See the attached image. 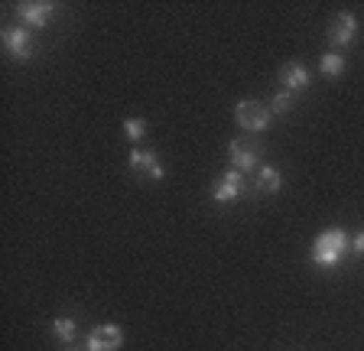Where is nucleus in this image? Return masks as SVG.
<instances>
[{
	"mask_svg": "<svg viewBox=\"0 0 364 351\" xmlns=\"http://www.w3.org/2000/svg\"><path fill=\"white\" fill-rule=\"evenodd\" d=\"M235 121H237V127L247 130V134H260V130L270 127L273 111H270V104H264V101L247 98V101H237L235 104Z\"/></svg>",
	"mask_w": 364,
	"mask_h": 351,
	"instance_id": "nucleus-2",
	"label": "nucleus"
},
{
	"mask_svg": "<svg viewBox=\"0 0 364 351\" xmlns=\"http://www.w3.org/2000/svg\"><path fill=\"white\" fill-rule=\"evenodd\" d=\"M280 185H283V176H280L277 166H260L257 169V189L260 192L273 195V192H280Z\"/></svg>",
	"mask_w": 364,
	"mask_h": 351,
	"instance_id": "nucleus-11",
	"label": "nucleus"
},
{
	"mask_svg": "<svg viewBox=\"0 0 364 351\" xmlns=\"http://www.w3.org/2000/svg\"><path fill=\"white\" fill-rule=\"evenodd\" d=\"M345 65H348V62H345L341 53H326L322 59H318V72H322L326 78H341L345 75Z\"/></svg>",
	"mask_w": 364,
	"mask_h": 351,
	"instance_id": "nucleus-12",
	"label": "nucleus"
},
{
	"mask_svg": "<svg viewBox=\"0 0 364 351\" xmlns=\"http://www.w3.org/2000/svg\"><path fill=\"white\" fill-rule=\"evenodd\" d=\"M358 36V16L351 10H341V14L332 16V23H328V43L338 49L351 46Z\"/></svg>",
	"mask_w": 364,
	"mask_h": 351,
	"instance_id": "nucleus-5",
	"label": "nucleus"
},
{
	"mask_svg": "<svg viewBox=\"0 0 364 351\" xmlns=\"http://www.w3.org/2000/svg\"><path fill=\"white\" fill-rule=\"evenodd\" d=\"M0 39H4V49H7L10 59L26 62L36 55V39H33V33L26 26H7Z\"/></svg>",
	"mask_w": 364,
	"mask_h": 351,
	"instance_id": "nucleus-4",
	"label": "nucleus"
},
{
	"mask_svg": "<svg viewBox=\"0 0 364 351\" xmlns=\"http://www.w3.org/2000/svg\"><path fill=\"white\" fill-rule=\"evenodd\" d=\"M85 351H107L105 342H101V335H98V328H91L88 335H85Z\"/></svg>",
	"mask_w": 364,
	"mask_h": 351,
	"instance_id": "nucleus-16",
	"label": "nucleus"
},
{
	"mask_svg": "<svg viewBox=\"0 0 364 351\" xmlns=\"http://www.w3.org/2000/svg\"><path fill=\"white\" fill-rule=\"evenodd\" d=\"M244 195H247V179L237 169H225L212 189V202H218V205H231V202L244 199Z\"/></svg>",
	"mask_w": 364,
	"mask_h": 351,
	"instance_id": "nucleus-3",
	"label": "nucleus"
},
{
	"mask_svg": "<svg viewBox=\"0 0 364 351\" xmlns=\"http://www.w3.org/2000/svg\"><path fill=\"white\" fill-rule=\"evenodd\" d=\"M49 332H53L55 342H62V345H68V348H72V345H75V338H78V322L68 319V315H59V319H53Z\"/></svg>",
	"mask_w": 364,
	"mask_h": 351,
	"instance_id": "nucleus-10",
	"label": "nucleus"
},
{
	"mask_svg": "<svg viewBox=\"0 0 364 351\" xmlns=\"http://www.w3.org/2000/svg\"><path fill=\"white\" fill-rule=\"evenodd\" d=\"M348 254H351V237L345 234V228H326L316 237V244H312V264L332 270V267H338Z\"/></svg>",
	"mask_w": 364,
	"mask_h": 351,
	"instance_id": "nucleus-1",
	"label": "nucleus"
},
{
	"mask_svg": "<svg viewBox=\"0 0 364 351\" xmlns=\"http://www.w3.org/2000/svg\"><path fill=\"white\" fill-rule=\"evenodd\" d=\"M228 156H231V169H237V173H257L260 169V153L250 140H231Z\"/></svg>",
	"mask_w": 364,
	"mask_h": 351,
	"instance_id": "nucleus-6",
	"label": "nucleus"
},
{
	"mask_svg": "<svg viewBox=\"0 0 364 351\" xmlns=\"http://www.w3.org/2000/svg\"><path fill=\"white\" fill-rule=\"evenodd\" d=\"M351 254H358V257H364V231H358V234L351 237Z\"/></svg>",
	"mask_w": 364,
	"mask_h": 351,
	"instance_id": "nucleus-17",
	"label": "nucleus"
},
{
	"mask_svg": "<svg viewBox=\"0 0 364 351\" xmlns=\"http://www.w3.org/2000/svg\"><path fill=\"white\" fill-rule=\"evenodd\" d=\"M53 14H55V4H49V0H36V4H16V16L23 20V26H26V30H43V26H49Z\"/></svg>",
	"mask_w": 364,
	"mask_h": 351,
	"instance_id": "nucleus-8",
	"label": "nucleus"
},
{
	"mask_svg": "<svg viewBox=\"0 0 364 351\" xmlns=\"http://www.w3.org/2000/svg\"><path fill=\"white\" fill-rule=\"evenodd\" d=\"M127 166L134 169V173L153 179V183H163V179H166V169H163V163H159V156L153 150H136L134 146L127 156Z\"/></svg>",
	"mask_w": 364,
	"mask_h": 351,
	"instance_id": "nucleus-7",
	"label": "nucleus"
},
{
	"mask_svg": "<svg viewBox=\"0 0 364 351\" xmlns=\"http://www.w3.org/2000/svg\"><path fill=\"white\" fill-rule=\"evenodd\" d=\"M312 85V72L306 69L303 62H287L280 69V88L283 92H289V94H296V92H306Z\"/></svg>",
	"mask_w": 364,
	"mask_h": 351,
	"instance_id": "nucleus-9",
	"label": "nucleus"
},
{
	"mask_svg": "<svg viewBox=\"0 0 364 351\" xmlns=\"http://www.w3.org/2000/svg\"><path fill=\"white\" fill-rule=\"evenodd\" d=\"M68 351H82V348H68Z\"/></svg>",
	"mask_w": 364,
	"mask_h": 351,
	"instance_id": "nucleus-18",
	"label": "nucleus"
},
{
	"mask_svg": "<svg viewBox=\"0 0 364 351\" xmlns=\"http://www.w3.org/2000/svg\"><path fill=\"white\" fill-rule=\"evenodd\" d=\"M293 107H296V94L283 92V88H280V92H277V94H273V98H270V111H273V117H277V114H289Z\"/></svg>",
	"mask_w": 364,
	"mask_h": 351,
	"instance_id": "nucleus-14",
	"label": "nucleus"
},
{
	"mask_svg": "<svg viewBox=\"0 0 364 351\" xmlns=\"http://www.w3.org/2000/svg\"><path fill=\"white\" fill-rule=\"evenodd\" d=\"M95 328H98V335H101V342H105L107 351H121V345H124L121 325H114V322H105V325H95Z\"/></svg>",
	"mask_w": 364,
	"mask_h": 351,
	"instance_id": "nucleus-13",
	"label": "nucleus"
},
{
	"mask_svg": "<svg viewBox=\"0 0 364 351\" xmlns=\"http://www.w3.org/2000/svg\"><path fill=\"white\" fill-rule=\"evenodd\" d=\"M124 137H127L130 144H140V140L146 137V121L144 117H127V121H124Z\"/></svg>",
	"mask_w": 364,
	"mask_h": 351,
	"instance_id": "nucleus-15",
	"label": "nucleus"
}]
</instances>
